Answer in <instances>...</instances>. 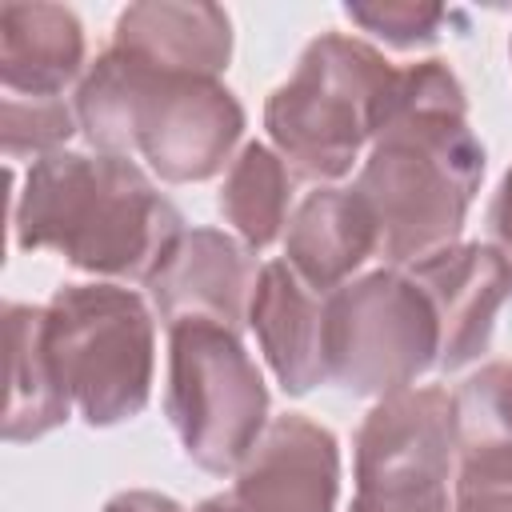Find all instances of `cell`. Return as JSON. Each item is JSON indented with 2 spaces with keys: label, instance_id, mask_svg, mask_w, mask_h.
Returning a JSON list of instances; mask_svg holds the SVG:
<instances>
[{
  "label": "cell",
  "instance_id": "4fadbf2b",
  "mask_svg": "<svg viewBox=\"0 0 512 512\" xmlns=\"http://www.w3.org/2000/svg\"><path fill=\"white\" fill-rule=\"evenodd\" d=\"M376 248H380L376 220L368 204L356 196V188L320 184L288 216L284 264L324 296L344 288L348 276L368 256H376Z\"/></svg>",
  "mask_w": 512,
  "mask_h": 512
},
{
  "label": "cell",
  "instance_id": "7c38bea8",
  "mask_svg": "<svg viewBox=\"0 0 512 512\" xmlns=\"http://www.w3.org/2000/svg\"><path fill=\"white\" fill-rule=\"evenodd\" d=\"M248 328L288 396H304L328 380V296L308 288L284 260L260 268Z\"/></svg>",
  "mask_w": 512,
  "mask_h": 512
},
{
  "label": "cell",
  "instance_id": "44dd1931",
  "mask_svg": "<svg viewBox=\"0 0 512 512\" xmlns=\"http://www.w3.org/2000/svg\"><path fill=\"white\" fill-rule=\"evenodd\" d=\"M488 228L496 236V248L504 256H512V168L504 172L496 196H492V208H488Z\"/></svg>",
  "mask_w": 512,
  "mask_h": 512
},
{
  "label": "cell",
  "instance_id": "5b68a950",
  "mask_svg": "<svg viewBox=\"0 0 512 512\" xmlns=\"http://www.w3.org/2000/svg\"><path fill=\"white\" fill-rule=\"evenodd\" d=\"M48 348L72 408L92 428L144 412L156 372V320L120 284H64L44 304Z\"/></svg>",
  "mask_w": 512,
  "mask_h": 512
},
{
  "label": "cell",
  "instance_id": "277c9868",
  "mask_svg": "<svg viewBox=\"0 0 512 512\" xmlns=\"http://www.w3.org/2000/svg\"><path fill=\"white\" fill-rule=\"evenodd\" d=\"M400 68L360 36L324 32L304 52L296 72L268 96L264 128L292 176L332 184L352 172L364 144L388 120Z\"/></svg>",
  "mask_w": 512,
  "mask_h": 512
},
{
  "label": "cell",
  "instance_id": "3957f363",
  "mask_svg": "<svg viewBox=\"0 0 512 512\" xmlns=\"http://www.w3.org/2000/svg\"><path fill=\"white\" fill-rule=\"evenodd\" d=\"M72 108L96 152L140 156L168 184L212 180L244 132V108L216 76L164 72L120 48L88 64Z\"/></svg>",
  "mask_w": 512,
  "mask_h": 512
},
{
  "label": "cell",
  "instance_id": "8992f818",
  "mask_svg": "<svg viewBox=\"0 0 512 512\" xmlns=\"http://www.w3.org/2000/svg\"><path fill=\"white\" fill-rule=\"evenodd\" d=\"M168 420L184 456L212 472H236L268 428V388L240 332L212 320L168 328Z\"/></svg>",
  "mask_w": 512,
  "mask_h": 512
},
{
  "label": "cell",
  "instance_id": "ac0fdd59",
  "mask_svg": "<svg viewBox=\"0 0 512 512\" xmlns=\"http://www.w3.org/2000/svg\"><path fill=\"white\" fill-rule=\"evenodd\" d=\"M76 108L48 96H4L0 100V148L8 160L60 152L76 132Z\"/></svg>",
  "mask_w": 512,
  "mask_h": 512
},
{
  "label": "cell",
  "instance_id": "603a6c76",
  "mask_svg": "<svg viewBox=\"0 0 512 512\" xmlns=\"http://www.w3.org/2000/svg\"><path fill=\"white\" fill-rule=\"evenodd\" d=\"M192 512H244L240 504H236V496L232 492H224V496H208L204 504H196Z\"/></svg>",
  "mask_w": 512,
  "mask_h": 512
},
{
  "label": "cell",
  "instance_id": "9c48e42d",
  "mask_svg": "<svg viewBox=\"0 0 512 512\" xmlns=\"http://www.w3.org/2000/svg\"><path fill=\"white\" fill-rule=\"evenodd\" d=\"M440 324V372H460L492 344L500 308L512 296V256L496 244H452L408 264Z\"/></svg>",
  "mask_w": 512,
  "mask_h": 512
},
{
  "label": "cell",
  "instance_id": "30bf717a",
  "mask_svg": "<svg viewBox=\"0 0 512 512\" xmlns=\"http://www.w3.org/2000/svg\"><path fill=\"white\" fill-rule=\"evenodd\" d=\"M256 276L260 268L240 240L220 228H184L144 284L168 328L180 320H212L240 332Z\"/></svg>",
  "mask_w": 512,
  "mask_h": 512
},
{
  "label": "cell",
  "instance_id": "9a60e30c",
  "mask_svg": "<svg viewBox=\"0 0 512 512\" xmlns=\"http://www.w3.org/2000/svg\"><path fill=\"white\" fill-rule=\"evenodd\" d=\"M84 24L64 4H4L0 8V92L64 100V88L84 76Z\"/></svg>",
  "mask_w": 512,
  "mask_h": 512
},
{
  "label": "cell",
  "instance_id": "7402d4cb",
  "mask_svg": "<svg viewBox=\"0 0 512 512\" xmlns=\"http://www.w3.org/2000/svg\"><path fill=\"white\" fill-rule=\"evenodd\" d=\"M104 512H188V508H180L172 496L136 488V492H116V496L104 504Z\"/></svg>",
  "mask_w": 512,
  "mask_h": 512
},
{
  "label": "cell",
  "instance_id": "7a4b0ae2",
  "mask_svg": "<svg viewBox=\"0 0 512 512\" xmlns=\"http://www.w3.org/2000/svg\"><path fill=\"white\" fill-rule=\"evenodd\" d=\"M180 232V208L128 156L48 152L28 164L12 200L20 248H52L92 276L148 280Z\"/></svg>",
  "mask_w": 512,
  "mask_h": 512
},
{
  "label": "cell",
  "instance_id": "2e32d148",
  "mask_svg": "<svg viewBox=\"0 0 512 512\" xmlns=\"http://www.w3.org/2000/svg\"><path fill=\"white\" fill-rule=\"evenodd\" d=\"M8 328V404H4V440H40L60 428L72 412V400L60 384L52 348H48V308L44 304H4Z\"/></svg>",
  "mask_w": 512,
  "mask_h": 512
},
{
  "label": "cell",
  "instance_id": "6da1fadb",
  "mask_svg": "<svg viewBox=\"0 0 512 512\" xmlns=\"http://www.w3.org/2000/svg\"><path fill=\"white\" fill-rule=\"evenodd\" d=\"M484 180V144L468 128V100L444 60L400 68L384 128L376 132L356 196L376 220L388 268H408L460 244Z\"/></svg>",
  "mask_w": 512,
  "mask_h": 512
},
{
  "label": "cell",
  "instance_id": "5bb4252c",
  "mask_svg": "<svg viewBox=\"0 0 512 512\" xmlns=\"http://www.w3.org/2000/svg\"><path fill=\"white\" fill-rule=\"evenodd\" d=\"M112 48L188 76H216L228 68L232 56V20L216 4H176V0H148L128 4L116 16Z\"/></svg>",
  "mask_w": 512,
  "mask_h": 512
},
{
  "label": "cell",
  "instance_id": "52a82bcc",
  "mask_svg": "<svg viewBox=\"0 0 512 512\" xmlns=\"http://www.w3.org/2000/svg\"><path fill=\"white\" fill-rule=\"evenodd\" d=\"M440 364V324L408 268H376L328 292V380L392 396Z\"/></svg>",
  "mask_w": 512,
  "mask_h": 512
},
{
  "label": "cell",
  "instance_id": "ba28073f",
  "mask_svg": "<svg viewBox=\"0 0 512 512\" xmlns=\"http://www.w3.org/2000/svg\"><path fill=\"white\" fill-rule=\"evenodd\" d=\"M456 420L444 388H404L364 416L356 432V492L348 512H452Z\"/></svg>",
  "mask_w": 512,
  "mask_h": 512
},
{
  "label": "cell",
  "instance_id": "ffe728a7",
  "mask_svg": "<svg viewBox=\"0 0 512 512\" xmlns=\"http://www.w3.org/2000/svg\"><path fill=\"white\" fill-rule=\"evenodd\" d=\"M452 512H512V448L456 456Z\"/></svg>",
  "mask_w": 512,
  "mask_h": 512
},
{
  "label": "cell",
  "instance_id": "e0dca14e",
  "mask_svg": "<svg viewBox=\"0 0 512 512\" xmlns=\"http://www.w3.org/2000/svg\"><path fill=\"white\" fill-rule=\"evenodd\" d=\"M288 204H292V172L280 160L276 148L252 140L240 148V156L228 164L224 188H220V212L240 236L248 252H260L280 240L288 228Z\"/></svg>",
  "mask_w": 512,
  "mask_h": 512
},
{
  "label": "cell",
  "instance_id": "d6986e66",
  "mask_svg": "<svg viewBox=\"0 0 512 512\" xmlns=\"http://www.w3.org/2000/svg\"><path fill=\"white\" fill-rule=\"evenodd\" d=\"M348 20L364 32L380 36L392 48H428L436 44L448 8L444 4H412V0H388V4H344Z\"/></svg>",
  "mask_w": 512,
  "mask_h": 512
},
{
  "label": "cell",
  "instance_id": "8fae6325",
  "mask_svg": "<svg viewBox=\"0 0 512 512\" xmlns=\"http://www.w3.org/2000/svg\"><path fill=\"white\" fill-rule=\"evenodd\" d=\"M232 496L244 512H336V436L300 412L276 416L236 468Z\"/></svg>",
  "mask_w": 512,
  "mask_h": 512
}]
</instances>
